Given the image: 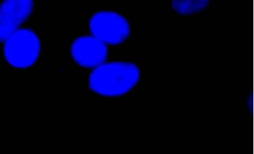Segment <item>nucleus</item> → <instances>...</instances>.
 <instances>
[{
	"label": "nucleus",
	"instance_id": "nucleus-1",
	"mask_svg": "<svg viewBox=\"0 0 254 154\" xmlns=\"http://www.w3.org/2000/svg\"><path fill=\"white\" fill-rule=\"evenodd\" d=\"M140 80V71L127 61L105 62L92 69L89 88L99 96L117 98L131 91Z\"/></svg>",
	"mask_w": 254,
	"mask_h": 154
},
{
	"label": "nucleus",
	"instance_id": "nucleus-2",
	"mask_svg": "<svg viewBox=\"0 0 254 154\" xmlns=\"http://www.w3.org/2000/svg\"><path fill=\"white\" fill-rule=\"evenodd\" d=\"M6 61L17 69H26L35 64L41 52L38 35L31 29H20L3 42Z\"/></svg>",
	"mask_w": 254,
	"mask_h": 154
},
{
	"label": "nucleus",
	"instance_id": "nucleus-3",
	"mask_svg": "<svg viewBox=\"0 0 254 154\" xmlns=\"http://www.w3.org/2000/svg\"><path fill=\"white\" fill-rule=\"evenodd\" d=\"M93 36L107 46H118L130 37V23L126 17L112 11H98L89 22Z\"/></svg>",
	"mask_w": 254,
	"mask_h": 154
},
{
	"label": "nucleus",
	"instance_id": "nucleus-4",
	"mask_svg": "<svg viewBox=\"0 0 254 154\" xmlns=\"http://www.w3.org/2000/svg\"><path fill=\"white\" fill-rule=\"evenodd\" d=\"M71 55L78 66L93 69L107 61L108 46L92 35H84L72 43Z\"/></svg>",
	"mask_w": 254,
	"mask_h": 154
},
{
	"label": "nucleus",
	"instance_id": "nucleus-5",
	"mask_svg": "<svg viewBox=\"0 0 254 154\" xmlns=\"http://www.w3.org/2000/svg\"><path fill=\"white\" fill-rule=\"evenodd\" d=\"M34 8L33 0H3L0 4V43L20 29Z\"/></svg>",
	"mask_w": 254,
	"mask_h": 154
},
{
	"label": "nucleus",
	"instance_id": "nucleus-6",
	"mask_svg": "<svg viewBox=\"0 0 254 154\" xmlns=\"http://www.w3.org/2000/svg\"><path fill=\"white\" fill-rule=\"evenodd\" d=\"M209 0H172L174 11L180 15H191L203 11Z\"/></svg>",
	"mask_w": 254,
	"mask_h": 154
}]
</instances>
